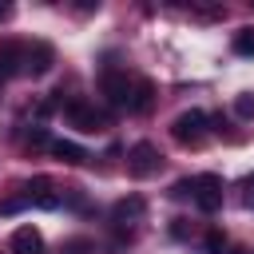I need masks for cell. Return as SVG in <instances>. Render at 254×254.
<instances>
[{
  "instance_id": "ac0fdd59",
  "label": "cell",
  "mask_w": 254,
  "mask_h": 254,
  "mask_svg": "<svg viewBox=\"0 0 254 254\" xmlns=\"http://www.w3.org/2000/svg\"><path fill=\"white\" fill-rule=\"evenodd\" d=\"M242 198H246V206H250V210H254V175H250V179H246V194H242Z\"/></svg>"
},
{
  "instance_id": "ba28073f",
  "label": "cell",
  "mask_w": 254,
  "mask_h": 254,
  "mask_svg": "<svg viewBox=\"0 0 254 254\" xmlns=\"http://www.w3.org/2000/svg\"><path fill=\"white\" fill-rule=\"evenodd\" d=\"M16 71H24V44H4L0 48V75L8 79Z\"/></svg>"
},
{
  "instance_id": "2e32d148",
  "label": "cell",
  "mask_w": 254,
  "mask_h": 254,
  "mask_svg": "<svg viewBox=\"0 0 254 254\" xmlns=\"http://www.w3.org/2000/svg\"><path fill=\"white\" fill-rule=\"evenodd\" d=\"M20 206H28V198H8V202H0V214H16Z\"/></svg>"
},
{
  "instance_id": "8992f818",
  "label": "cell",
  "mask_w": 254,
  "mask_h": 254,
  "mask_svg": "<svg viewBox=\"0 0 254 254\" xmlns=\"http://www.w3.org/2000/svg\"><path fill=\"white\" fill-rule=\"evenodd\" d=\"M8 250L12 254H44V234L36 226H20V230H12Z\"/></svg>"
},
{
  "instance_id": "6da1fadb",
  "label": "cell",
  "mask_w": 254,
  "mask_h": 254,
  "mask_svg": "<svg viewBox=\"0 0 254 254\" xmlns=\"http://www.w3.org/2000/svg\"><path fill=\"white\" fill-rule=\"evenodd\" d=\"M206 111H198V107H190V111H183L175 123H171V135H175V143H183V147H198L202 139H206Z\"/></svg>"
},
{
  "instance_id": "e0dca14e",
  "label": "cell",
  "mask_w": 254,
  "mask_h": 254,
  "mask_svg": "<svg viewBox=\"0 0 254 254\" xmlns=\"http://www.w3.org/2000/svg\"><path fill=\"white\" fill-rule=\"evenodd\" d=\"M44 143H48L44 127H32V135H28V147H44Z\"/></svg>"
},
{
  "instance_id": "4fadbf2b",
  "label": "cell",
  "mask_w": 254,
  "mask_h": 254,
  "mask_svg": "<svg viewBox=\"0 0 254 254\" xmlns=\"http://www.w3.org/2000/svg\"><path fill=\"white\" fill-rule=\"evenodd\" d=\"M234 52H238V56H254V28H242V32L234 36Z\"/></svg>"
},
{
  "instance_id": "8fae6325",
  "label": "cell",
  "mask_w": 254,
  "mask_h": 254,
  "mask_svg": "<svg viewBox=\"0 0 254 254\" xmlns=\"http://www.w3.org/2000/svg\"><path fill=\"white\" fill-rule=\"evenodd\" d=\"M28 202H40V206H56L60 198L52 194V183L48 179H36V183H28V194H24Z\"/></svg>"
},
{
  "instance_id": "d6986e66",
  "label": "cell",
  "mask_w": 254,
  "mask_h": 254,
  "mask_svg": "<svg viewBox=\"0 0 254 254\" xmlns=\"http://www.w3.org/2000/svg\"><path fill=\"white\" fill-rule=\"evenodd\" d=\"M12 16V4H0V20H8Z\"/></svg>"
},
{
  "instance_id": "5bb4252c",
  "label": "cell",
  "mask_w": 254,
  "mask_h": 254,
  "mask_svg": "<svg viewBox=\"0 0 254 254\" xmlns=\"http://www.w3.org/2000/svg\"><path fill=\"white\" fill-rule=\"evenodd\" d=\"M234 115H238V119H254V95H250V91H242V95L234 99Z\"/></svg>"
},
{
  "instance_id": "3957f363",
  "label": "cell",
  "mask_w": 254,
  "mask_h": 254,
  "mask_svg": "<svg viewBox=\"0 0 254 254\" xmlns=\"http://www.w3.org/2000/svg\"><path fill=\"white\" fill-rule=\"evenodd\" d=\"M159 163H163V155H159V147L155 143H135L131 151H127V171L135 175V179H147V175H155L159 171Z\"/></svg>"
},
{
  "instance_id": "9a60e30c",
  "label": "cell",
  "mask_w": 254,
  "mask_h": 254,
  "mask_svg": "<svg viewBox=\"0 0 254 254\" xmlns=\"http://www.w3.org/2000/svg\"><path fill=\"white\" fill-rule=\"evenodd\" d=\"M222 250H226V238H222L218 230H210V234H206V254H222Z\"/></svg>"
},
{
  "instance_id": "5b68a950",
  "label": "cell",
  "mask_w": 254,
  "mask_h": 254,
  "mask_svg": "<svg viewBox=\"0 0 254 254\" xmlns=\"http://www.w3.org/2000/svg\"><path fill=\"white\" fill-rule=\"evenodd\" d=\"M52 64H56V52H52V44L36 40L32 48H24V75H44Z\"/></svg>"
},
{
  "instance_id": "52a82bcc",
  "label": "cell",
  "mask_w": 254,
  "mask_h": 254,
  "mask_svg": "<svg viewBox=\"0 0 254 254\" xmlns=\"http://www.w3.org/2000/svg\"><path fill=\"white\" fill-rule=\"evenodd\" d=\"M103 95L115 103V107H127V95H131V79L119 75V71H107L103 75Z\"/></svg>"
},
{
  "instance_id": "30bf717a",
  "label": "cell",
  "mask_w": 254,
  "mask_h": 254,
  "mask_svg": "<svg viewBox=\"0 0 254 254\" xmlns=\"http://www.w3.org/2000/svg\"><path fill=\"white\" fill-rule=\"evenodd\" d=\"M48 147H52V155H56V159H64V163H71V167L87 163V151H83V147H75V143H67V139H56V143H48Z\"/></svg>"
},
{
  "instance_id": "9c48e42d",
  "label": "cell",
  "mask_w": 254,
  "mask_h": 254,
  "mask_svg": "<svg viewBox=\"0 0 254 254\" xmlns=\"http://www.w3.org/2000/svg\"><path fill=\"white\" fill-rule=\"evenodd\" d=\"M151 95H155L151 79H135L131 83V95H127V111H147L151 107Z\"/></svg>"
},
{
  "instance_id": "7a4b0ae2",
  "label": "cell",
  "mask_w": 254,
  "mask_h": 254,
  "mask_svg": "<svg viewBox=\"0 0 254 254\" xmlns=\"http://www.w3.org/2000/svg\"><path fill=\"white\" fill-rule=\"evenodd\" d=\"M190 198H194L198 210L214 214V210L222 206V179H218V175H198V179H190Z\"/></svg>"
},
{
  "instance_id": "7c38bea8",
  "label": "cell",
  "mask_w": 254,
  "mask_h": 254,
  "mask_svg": "<svg viewBox=\"0 0 254 254\" xmlns=\"http://www.w3.org/2000/svg\"><path fill=\"white\" fill-rule=\"evenodd\" d=\"M143 214V198H123L115 202V222H135Z\"/></svg>"
},
{
  "instance_id": "ffe728a7",
  "label": "cell",
  "mask_w": 254,
  "mask_h": 254,
  "mask_svg": "<svg viewBox=\"0 0 254 254\" xmlns=\"http://www.w3.org/2000/svg\"><path fill=\"white\" fill-rule=\"evenodd\" d=\"M230 254H250V250H230Z\"/></svg>"
},
{
  "instance_id": "277c9868",
  "label": "cell",
  "mask_w": 254,
  "mask_h": 254,
  "mask_svg": "<svg viewBox=\"0 0 254 254\" xmlns=\"http://www.w3.org/2000/svg\"><path fill=\"white\" fill-rule=\"evenodd\" d=\"M64 119H67L71 127H79V131H99V127H103V115H99L95 107H87L83 99H67V103H64Z\"/></svg>"
}]
</instances>
